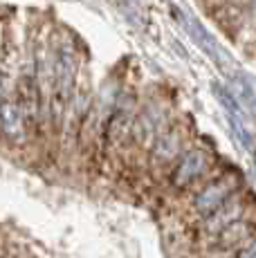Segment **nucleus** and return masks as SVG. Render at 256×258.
<instances>
[{
    "mask_svg": "<svg viewBox=\"0 0 256 258\" xmlns=\"http://www.w3.org/2000/svg\"><path fill=\"white\" fill-rule=\"evenodd\" d=\"M218 168V157L211 148L203 144H191L184 153L175 160V164L166 173V186L178 196L194 191L198 184H203L207 177H211Z\"/></svg>",
    "mask_w": 256,
    "mask_h": 258,
    "instance_id": "1",
    "label": "nucleus"
},
{
    "mask_svg": "<svg viewBox=\"0 0 256 258\" xmlns=\"http://www.w3.org/2000/svg\"><path fill=\"white\" fill-rule=\"evenodd\" d=\"M245 184L234 171H216L211 177H207L203 184H198L194 191L186 193V213L194 222L205 220L216 209L225 205L236 191H240Z\"/></svg>",
    "mask_w": 256,
    "mask_h": 258,
    "instance_id": "2",
    "label": "nucleus"
},
{
    "mask_svg": "<svg viewBox=\"0 0 256 258\" xmlns=\"http://www.w3.org/2000/svg\"><path fill=\"white\" fill-rule=\"evenodd\" d=\"M173 121H175L173 108H171V103L166 99L160 97L142 99L135 115V123H133V153L137 151L144 157L149 146L155 142V137L162 131H166Z\"/></svg>",
    "mask_w": 256,
    "mask_h": 258,
    "instance_id": "3",
    "label": "nucleus"
},
{
    "mask_svg": "<svg viewBox=\"0 0 256 258\" xmlns=\"http://www.w3.org/2000/svg\"><path fill=\"white\" fill-rule=\"evenodd\" d=\"M191 146V135L186 123H182L180 119H175L166 131H162L155 137V142L149 146L144 155V164L151 173L157 175H166L169 168L175 164V160Z\"/></svg>",
    "mask_w": 256,
    "mask_h": 258,
    "instance_id": "4",
    "label": "nucleus"
},
{
    "mask_svg": "<svg viewBox=\"0 0 256 258\" xmlns=\"http://www.w3.org/2000/svg\"><path fill=\"white\" fill-rule=\"evenodd\" d=\"M34 137L36 135L25 115V108L18 101L14 88H9L0 101V140L12 148H25Z\"/></svg>",
    "mask_w": 256,
    "mask_h": 258,
    "instance_id": "5",
    "label": "nucleus"
},
{
    "mask_svg": "<svg viewBox=\"0 0 256 258\" xmlns=\"http://www.w3.org/2000/svg\"><path fill=\"white\" fill-rule=\"evenodd\" d=\"M254 207H256V198L252 196L249 188L243 186L240 191H236L234 196H231L229 200L220 207V209H216L211 216H207L205 220L194 222L196 225V236H198V240L211 238L214 234H218L220 229H225L227 225H231L234 220H238V218H243L245 213H249Z\"/></svg>",
    "mask_w": 256,
    "mask_h": 258,
    "instance_id": "6",
    "label": "nucleus"
},
{
    "mask_svg": "<svg viewBox=\"0 0 256 258\" xmlns=\"http://www.w3.org/2000/svg\"><path fill=\"white\" fill-rule=\"evenodd\" d=\"M254 236H256V207L249 213H245L243 218H238L231 225H227L225 229H220L218 234H214L211 238H205L200 242L205 245L207 256L227 258L231 251L238 249L247 240H252Z\"/></svg>",
    "mask_w": 256,
    "mask_h": 258,
    "instance_id": "7",
    "label": "nucleus"
},
{
    "mask_svg": "<svg viewBox=\"0 0 256 258\" xmlns=\"http://www.w3.org/2000/svg\"><path fill=\"white\" fill-rule=\"evenodd\" d=\"M227 258H256V236L245 242V245H240L238 249H234Z\"/></svg>",
    "mask_w": 256,
    "mask_h": 258,
    "instance_id": "8",
    "label": "nucleus"
},
{
    "mask_svg": "<svg viewBox=\"0 0 256 258\" xmlns=\"http://www.w3.org/2000/svg\"><path fill=\"white\" fill-rule=\"evenodd\" d=\"M9 88H14V83H9V86H7V72H5L3 68H0V101H3L5 92H7Z\"/></svg>",
    "mask_w": 256,
    "mask_h": 258,
    "instance_id": "9",
    "label": "nucleus"
}]
</instances>
